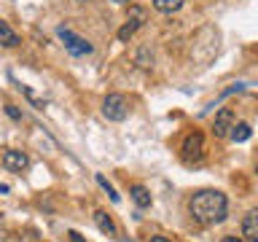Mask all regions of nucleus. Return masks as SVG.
<instances>
[{
  "instance_id": "obj_18",
  "label": "nucleus",
  "mask_w": 258,
  "mask_h": 242,
  "mask_svg": "<svg viewBox=\"0 0 258 242\" xmlns=\"http://www.w3.org/2000/svg\"><path fill=\"white\" fill-rule=\"evenodd\" d=\"M70 242H84V239H81V234H76V231H70Z\"/></svg>"
},
{
  "instance_id": "obj_3",
  "label": "nucleus",
  "mask_w": 258,
  "mask_h": 242,
  "mask_svg": "<svg viewBox=\"0 0 258 242\" xmlns=\"http://www.w3.org/2000/svg\"><path fill=\"white\" fill-rule=\"evenodd\" d=\"M59 38H62L64 48H68V51H70L73 56H84V54H92V43H89V40H84V38H78V35H73L70 30L59 27Z\"/></svg>"
},
{
  "instance_id": "obj_21",
  "label": "nucleus",
  "mask_w": 258,
  "mask_h": 242,
  "mask_svg": "<svg viewBox=\"0 0 258 242\" xmlns=\"http://www.w3.org/2000/svg\"><path fill=\"white\" fill-rule=\"evenodd\" d=\"M0 194H8V186L6 183H0Z\"/></svg>"
},
{
  "instance_id": "obj_16",
  "label": "nucleus",
  "mask_w": 258,
  "mask_h": 242,
  "mask_svg": "<svg viewBox=\"0 0 258 242\" xmlns=\"http://www.w3.org/2000/svg\"><path fill=\"white\" fill-rule=\"evenodd\" d=\"M132 35H135V30H132V27H129V24H124V27H121V30H118V40H124V43H126V40H129V38H132Z\"/></svg>"
},
{
  "instance_id": "obj_5",
  "label": "nucleus",
  "mask_w": 258,
  "mask_h": 242,
  "mask_svg": "<svg viewBox=\"0 0 258 242\" xmlns=\"http://www.w3.org/2000/svg\"><path fill=\"white\" fill-rule=\"evenodd\" d=\"M202 151H205V137H202V132H191L183 143V159L197 161V159H202Z\"/></svg>"
},
{
  "instance_id": "obj_6",
  "label": "nucleus",
  "mask_w": 258,
  "mask_h": 242,
  "mask_svg": "<svg viewBox=\"0 0 258 242\" xmlns=\"http://www.w3.org/2000/svg\"><path fill=\"white\" fill-rule=\"evenodd\" d=\"M231 127H234V110H231V108L218 110V113H215V121H213V132H215V137H229Z\"/></svg>"
},
{
  "instance_id": "obj_13",
  "label": "nucleus",
  "mask_w": 258,
  "mask_h": 242,
  "mask_svg": "<svg viewBox=\"0 0 258 242\" xmlns=\"http://www.w3.org/2000/svg\"><path fill=\"white\" fill-rule=\"evenodd\" d=\"M185 3V0H153V8L156 11H161V14H172V11H177Z\"/></svg>"
},
{
  "instance_id": "obj_8",
  "label": "nucleus",
  "mask_w": 258,
  "mask_h": 242,
  "mask_svg": "<svg viewBox=\"0 0 258 242\" xmlns=\"http://www.w3.org/2000/svg\"><path fill=\"white\" fill-rule=\"evenodd\" d=\"M0 43H3V46H8V48H11V46H19V43H22V40H19V35L14 32V27H11L8 22H3V19H0Z\"/></svg>"
},
{
  "instance_id": "obj_15",
  "label": "nucleus",
  "mask_w": 258,
  "mask_h": 242,
  "mask_svg": "<svg viewBox=\"0 0 258 242\" xmlns=\"http://www.w3.org/2000/svg\"><path fill=\"white\" fill-rule=\"evenodd\" d=\"M97 183H100L102 189L108 191V197H110V202H118V194H116V189H113V186H110L108 180H105V175H97Z\"/></svg>"
},
{
  "instance_id": "obj_4",
  "label": "nucleus",
  "mask_w": 258,
  "mask_h": 242,
  "mask_svg": "<svg viewBox=\"0 0 258 242\" xmlns=\"http://www.w3.org/2000/svg\"><path fill=\"white\" fill-rule=\"evenodd\" d=\"M3 167L8 172H24L30 167V159H27V153L8 148V151H3Z\"/></svg>"
},
{
  "instance_id": "obj_12",
  "label": "nucleus",
  "mask_w": 258,
  "mask_h": 242,
  "mask_svg": "<svg viewBox=\"0 0 258 242\" xmlns=\"http://www.w3.org/2000/svg\"><path fill=\"white\" fill-rule=\"evenodd\" d=\"M132 199L137 207H151V194L148 189H143V186H132Z\"/></svg>"
},
{
  "instance_id": "obj_10",
  "label": "nucleus",
  "mask_w": 258,
  "mask_h": 242,
  "mask_svg": "<svg viewBox=\"0 0 258 242\" xmlns=\"http://www.w3.org/2000/svg\"><path fill=\"white\" fill-rule=\"evenodd\" d=\"M94 223H97V229H100L102 234H108V237H116V223L108 218V213H102V210H97L94 213Z\"/></svg>"
},
{
  "instance_id": "obj_22",
  "label": "nucleus",
  "mask_w": 258,
  "mask_h": 242,
  "mask_svg": "<svg viewBox=\"0 0 258 242\" xmlns=\"http://www.w3.org/2000/svg\"><path fill=\"white\" fill-rule=\"evenodd\" d=\"M116 3H129V0H116Z\"/></svg>"
},
{
  "instance_id": "obj_17",
  "label": "nucleus",
  "mask_w": 258,
  "mask_h": 242,
  "mask_svg": "<svg viewBox=\"0 0 258 242\" xmlns=\"http://www.w3.org/2000/svg\"><path fill=\"white\" fill-rule=\"evenodd\" d=\"M6 113H8V116H11L14 121H19V118H22V113H19V110H16V108H14V105H6Z\"/></svg>"
},
{
  "instance_id": "obj_11",
  "label": "nucleus",
  "mask_w": 258,
  "mask_h": 242,
  "mask_svg": "<svg viewBox=\"0 0 258 242\" xmlns=\"http://www.w3.org/2000/svg\"><path fill=\"white\" fill-rule=\"evenodd\" d=\"M229 135H231V140H234V143H245V140H250L253 129H250V124H234Z\"/></svg>"
},
{
  "instance_id": "obj_2",
  "label": "nucleus",
  "mask_w": 258,
  "mask_h": 242,
  "mask_svg": "<svg viewBox=\"0 0 258 242\" xmlns=\"http://www.w3.org/2000/svg\"><path fill=\"white\" fill-rule=\"evenodd\" d=\"M102 116L108 121H124L129 116V102L124 94H108L102 100Z\"/></svg>"
},
{
  "instance_id": "obj_7",
  "label": "nucleus",
  "mask_w": 258,
  "mask_h": 242,
  "mask_svg": "<svg viewBox=\"0 0 258 242\" xmlns=\"http://www.w3.org/2000/svg\"><path fill=\"white\" fill-rule=\"evenodd\" d=\"M242 242H258V213L250 210L242 221Z\"/></svg>"
},
{
  "instance_id": "obj_19",
  "label": "nucleus",
  "mask_w": 258,
  "mask_h": 242,
  "mask_svg": "<svg viewBox=\"0 0 258 242\" xmlns=\"http://www.w3.org/2000/svg\"><path fill=\"white\" fill-rule=\"evenodd\" d=\"M223 242H242V237H231L229 234V237H223Z\"/></svg>"
},
{
  "instance_id": "obj_1",
  "label": "nucleus",
  "mask_w": 258,
  "mask_h": 242,
  "mask_svg": "<svg viewBox=\"0 0 258 242\" xmlns=\"http://www.w3.org/2000/svg\"><path fill=\"white\" fill-rule=\"evenodd\" d=\"M226 207H229V202H226L221 191H199V194H194V199L188 205L194 221L202 226L221 223L226 218Z\"/></svg>"
},
{
  "instance_id": "obj_14",
  "label": "nucleus",
  "mask_w": 258,
  "mask_h": 242,
  "mask_svg": "<svg viewBox=\"0 0 258 242\" xmlns=\"http://www.w3.org/2000/svg\"><path fill=\"white\" fill-rule=\"evenodd\" d=\"M137 65H140V68H151L153 65V54L148 48H140V51H137Z\"/></svg>"
},
{
  "instance_id": "obj_9",
  "label": "nucleus",
  "mask_w": 258,
  "mask_h": 242,
  "mask_svg": "<svg viewBox=\"0 0 258 242\" xmlns=\"http://www.w3.org/2000/svg\"><path fill=\"white\" fill-rule=\"evenodd\" d=\"M148 22V11H145V8H140V6H129V27L132 30H140L143 24Z\"/></svg>"
},
{
  "instance_id": "obj_20",
  "label": "nucleus",
  "mask_w": 258,
  "mask_h": 242,
  "mask_svg": "<svg viewBox=\"0 0 258 242\" xmlns=\"http://www.w3.org/2000/svg\"><path fill=\"white\" fill-rule=\"evenodd\" d=\"M151 242H169L167 237H151Z\"/></svg>"
}]
</instances>
